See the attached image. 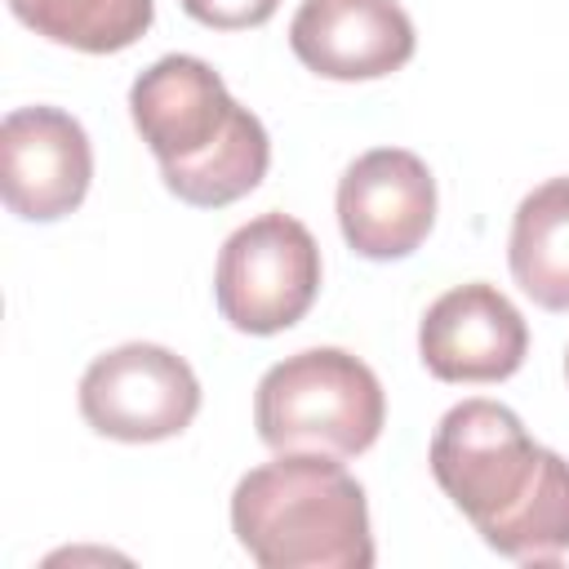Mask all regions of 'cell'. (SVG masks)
Instances as JSON below:
<instances>
[{"label": "cell", "instance_id": "7", "mask_svg": "<svg viewBox=\"0 0 569 569\" xmlns=\"http://www.w3.org/2000/svg\"><path fill=\"white\" fill-rule=\"evenodd\" d=\"M338 227L369 262L409 258L436 227V178L422 156L405 147L356 156L338 178Z\"/></svg>", "mask_w": 569, "mask_h": 569}, {"label": "cell", "instance_id": "11", "mask_svg": "<svg viewBox=\"0 0 569 569\" xmlns=\"http://www.w3.org/2000/svg\"><path fill=\"white\" fill-rule=\"evenodd\" d=\"M507 262L542 311H569V173L547 178L516 204Z\"/></svg>", "mask_w": 569, "mask_h": 569}, {"label": "cell", "instance_id": "3", "mask_svg": "<svg viewBox=\"0 0 569 569\" xmlns=\"http://www.w3.org/2000/svg\"><path fill=\"white\" fill-rule=\"evenodd\" d=\"M231 533L262 569H369L365 485L329 453H276L240 476Z\"/></svg>", "mask_w": 569, "mask_h": 569}, {"label": "cell", "instance_id": "6", "mask_svg": "<svg viewBox=\"0 0 569 569\" xmlns=\"http://www.w3.org/2000/svg\"><path fill=\"white\" fill-rule=\"evenodd\" d=\"M80 413L107 440L156 445L191 427L200 413V382L178 351L160 342H124L84 369Z\"/></svg>", "mask_w": 569, "mask_h": 569}, {"label": "cell", "instance_id": "1", "mask_svg": "<svg viewBox=\"0 0 569 569\" xmlns=\"http://www.w3.org/2000/svg\"><path fill=\"white\" fill-rule=\"evenodd\" d=\"M431 476L485 547L525 565L569 556V462L498 400L453 405L431 436Z\"/></svg>", "mask_w": 569, "mask_h": 569}, {"label": "cell", "instance_id": "2", "mask_svg": "<svg viewBox=\"0 0 569 569\" xmlns=\"http://www.w3.org/2000/svg\"><path fill=\"white\" fill-rule=\"evenodd\" d=\"M129 116L182 204L222 209L267 178L271 138L262 120L227 93L204 58L164 53L151 62L129 89Z\"/></svg>", "mask_w": 569, "mask_h": 569}, {"label": "cell", "instance_id": "4", "mask_svg": "<svg viewBox=\"0 0 569 569\" xmlns=\"http://www.w3.org/2000/svg\"><path fill=\"white\" fill-rule=\"evenodd\" d=\"M387 422L378 373L342 347H307L271 365L253 391V427L276 453H365Z\"/></svg>", "mask_w": 569, "mask_h": 569}, {"label": "cell", "instance_id": "10", "mask_svg": "<svg viewBox=\"0 0 569 569\" xmlns=\"http://www.w3.org/2000/svg\"><path fill=\"white\" fill-rule=\"evenodd\" d=\"M413 44L396 0H302L289 22L293 58L325 80H382L413 58Z\"/></svg>", "mask_w": 569, "mask_h": 569}, {"label": "cell", "instance_id": "8", "mask_svg": "<svg viewBox=\"0 0 569 569\" xmlns=\"http://www.w3.org/2000/svg\"><path fill=\"white\" fill-rule=\"evenodd\" d=\"M93 147L62 107H18L0 124V196L27 222H58L89 196Z\"/></svg>", "mask_w": 569, "mask_h": 569}, {"label": "cell", "instance_id": "13", "mask_svg": "<svg viewBox=\"0 0 569 569\" xmlns=\"http://www.w3.org/2000/svg\"><path fill=\"white\" fill-rule=\"evenodd\" d=\"M182 9L200 27H213V31H249V27H262L280 9V0H182Z\"/></svg>", "mask_w": 569, "mask_h": 569}, {"label": "cell", "instance_id": "14", "mask_svg": "<svg viewBox=\"0 0 569 569\" xmlns=\"http://www.w3.org/2000/svg\"><path fill=\"white\" fill-rule=\"evenodd\" d=\"M565 378H569V356H565Z\"/></svg>", "mask_w": 569, "mask_h": 569}, {"label": "cell", "instance_id": "12", "mask_svg": "<svg viewBox=\"0 0 569 569\" xmlns=\"http://www.w3.org/2000/svg\"><path fill=\"white\" fill-rule=\"evenodd\" d=\"M9 9L36 36L80 53H120L156 22V0H9Z\"/></svg>", "mask_w": 569, "mask_h": 569}, {"label": "cell", "instance_id": "9", "mask_svg": "<svg viewBox=\"0 0 569 569\" xmlns=\"http://www.w3.org/2000/svg\"><path fill=\"white\" fill-rule=\"evenodd\" d=\"M529 325L489 280L440 293L418 325V356L440 382H502L525 365Z\"/></svg>", "mask_w": 569, "mask_h": 569}, {"label": "cell", "instance_id": "5", "mask_svg": "<svg viewBox=\"0 0 569 569\" xmlns=\"http://www.w3.org/2000/svg\"><path fill=\"white\" fill-rule=\"evenodd\" d=\"M320 293V244L289 213H258L227 236L213 267V302L240 333L267 338L298 325Z\"/></svg>", "mask_w": 569, "mask_h": 569}]
</instances>
